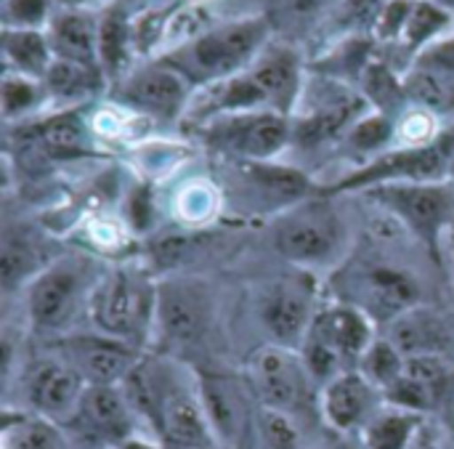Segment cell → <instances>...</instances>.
<instances>
[{"label": "cell", "instance_id": "46", "mask_svg": "<svg viewBox=\"0 0 454 449\" xmlns=\"http://www.w3.org/2000/svg\"><path fill=\"white\" fill-rule=\"evenodd\" d=\"M439 149H442V157H444V170H447V181L454 184V125L447 128L444 133H439L436 138Z\"/></svg>", "mask_w": 454, "mask_h": 449}, {"label": "cell", "instance_id": "45", "mask_svg": "<svg viewBox=\"0 0 454 449\" xmlns=\"http://www.w3.org/2000/svg\"><path fill=\"white\" fill-rule=\"evenodd\" d=\"M418 64H426V67H434V69H442V72L454 75V35L442 37L434 45H428L418 56Z\"/></svg>", "mask_w": 454, "mask_h": 449}, {"label": "cell", "instance_id": "25", "mask_svg": "<svg viewBox=\"0 0 454 449\" xmlns=\"http://www.w3.org/2000/svg\"><path fill=\"white\" fill-rule=\"evenodd\" d=\"M3 59L8 64V72L24 75L32 80H45L56 56H53L45 29L3 27Z\"/></svg>", "mask_w": 454, "mask_h": 449}, {"label": "cell", "instance_id": "23", "mask_svg": "<svg viewBox=\"0 0 454 449\" xmlns=\"http://www.w3.org/2000/svg\"><path fill=\"white\" fill-rule=\"evenodd\" d=\"M45 35L51 40L56 59L72 61L96 72L101 69V51H98L101 19H96L93 13L64 8L53 13L51 24L45 27Z\"/></svg>", "mask_w": 454, "mask_h": 449}, {"label": "cell", "instance_id": "32", "mask_svg": "<svg viewBox=\"0 0 454 449\" xmlns=\"http://www.w3.org/2000/svg\"><path fill=\"white\" fill-rule=\"evenodd\" d=\"M362 83V96L367 98V104L375 112H383L391 117V112L407 106V91H404V80H399L386 64L380 61H367V67L359 75Z\"/></svg>", "mask_w": 454, "mask_h": 449}, {"label": "cell", "instance_id": "2", "mask_svg": "<svg viewBox=\"0 0 454 449\" xmlns=\"http://www.w3.org/2000/svg\"><path fill=\"white\" fill-rule=\"evenodd\" d=\"M154 309L157 280L136 264H117L101 274L88 306V322L93 330L146 351L154 338Z\"/></svg>", "mask_w": 454, "mask_h": 449}, {"label": "cell", "instance_id": "6", "mask_svg": "<svg viewBox=\"0 0 454 449\" xmlns=\"http://www.w3.org/2000/svg\"><path fill=\"white\" fill-rule=\"evenodd\" d=\"M420 282L412 272L388 261H362L340 274V295L335 301L364 311L378 327H388L404 311L423 303Z\"/></svg>", "mask_w": 454, "mask_h": 449}, {"label": "cell", "instance_id": "43", "mask_svg": "<svg viewBox=\"0 0 454 449\" xmlns=\"http://www.w3.org/2000/svg\"><path fill=\"white\" fill-rule=\"evenodd\" d=\"M152 224H154L152 189L149 186H138L136 192H130V197L125 202V226L133 234H144L146 229H152Z\"/></svg>", "mask_w": 454, "mask_h": 449}, {"label": "cell", "instance_id": "35", "mask_svg": "<svg viewBox=\"0 0 454 449\" xmlns=\"http://www.w3.org/2000/svg\"><path fill=\"white\" fill-rule=\"evenodd\" d=\"M133 43V27L117 16V13H106L101 19V35H98V51H101V69L106 75H120L125 61H128V51Z\"/></svg>", "mask_w": 454, "mask_h": 449}, {"label": "cell", "instance_id": "31", "mask_svg": "<svg viewBox=\"0 0 454 449\" xmlns=\"http://www.w3.org/2000/svg\"><path fill=\"white\" fill-rule=\"evenodd\" d=\"M450 8L439 0H415L407 27L402 32V48H407L410 53H423L428 45H434L436 40H442V32L450 27Z\"/></svg>", "mask_w": 454, "mask_h": 449}, {"label": "cell", "instance_id": "40", "mask_svg": "<svg viewBox=\"0 0 454 449\" xmlns=\"http://www.w3.org/2000/svg\"><path fill=\"white\" fill-rule=\"evenodd\" d=\"M53 19V0H5L3 27L11 29H45Z\"/></svg>", "mask_w": 454, "mask_h": 449}, {"label": "cell", "instance_id": "13", "mask_svg": "<svg viewBox=\"0 0 454 449\" xmlns=\"http://www.w3.org/2000/svg\"><path fill=\"white\" fill-rule=\"evenodd\" d=\"M197 394L218 449H239L250 429H255V399L245 381H234L223 373L194 370Z\"/></svg>", "mask_w": 454, "mask_h": 449}, {"label": "cell", "instance_id": "44", "mask_svg": "<svg viewBox=\"0 0 454 449\" xmlns=\"http://www.w3.org/2000/svg\"><path fill=\"white\" fill-rule=\"evenodd\" d=\"M388 0H346L343 19L359 29H375V21Z\"/></svg>", "mask_w": 454, "mask_h": 449}, {"label": "cell", "instance_id": "3", "mask_svg": "<svg viewBox=\"0 0 454 449\" xmlns=\"http://www.w3.org/2000/svg\"><path fill=\"white\" fill-rule=\"evenodd\" d=\"M269 21L263 16H250L229 24H215L192 45L162 56L170 67L184 72L192 83H218L245 72L255 56L266 48Z\"/></svg>", "mask_w": 454, "mask_h": 449}, {"label": "cell", "instance_id": "34", "mask_svg": "<svg viewBox=\"0 0 454 449\" xmlns=\"http://www.w3.org/2000/svg\"><path fill=\"white\" fill-rule=\"evenodd\" d=\"M221 202H223L221 189L215 184L197 178L176 192L173 213H176V218H181L189 226H202L215 218V213L221 210Z\"/></svg>", "mask_w": 454, "mask_h": 449}, {"label": "cell", "instance_id": "49", "mask_svg": "<svg viewBox=\"0 0 454 449\" xmlns=\"http://www.w3.org/2000/svg\"><path fill=\"white\" fill-rule=\"evenodd\" d=\"M330 449H364V447H362L359 437H340V442H338V445H333Z\"/></svg>", "mask_w": 454, "mask_h": 449}, {"label": "cell", "instance_id": "11", "mask_svg": "<svg viewBox=\"0 0 454 449\" xmlns=\"http://www.w3.org/2000/svg\"><path fill=\"white\" fill-rule=\"evenodd\" d=\"M64 426L88 449H117L141 434V418L122 386H88Z\"/></svg>", "mask_w": 454, "mask_h": 449}, {"label": "cell", "instance_id": "41", "mask_svg": "<svg viewBox=\"0 0 454 449\" xmlns=\"http://www.w3.org/2000/svg\"><path fill=\"white\" fill-rule=\"evenodd\" d=\"M396 138L402 146H428L439 136H434V114L426 109H410L404 112L402 122L396 125Z\"/></svg>", "mask_w": 454, "mask_h": 449}, {"label": "cell", "instance_id": "33", "mask_svg": "<svg viewBox=\"0 0 454 449\" xmlns=\"http://www.w3.org/2000/svg\"><path fill=\"white\" fill-rule=\"evenodd\" d=\"M404 367H407V357L380 333L372 346L364 351V357L359 359V373L378 389V391H388L402 375H404Z\"/></svg>", "mask_w": 454, "mask_h": 449}, {"label": "cell", "instance_id": "28", "mask_svg": "<svg viewBox=\"0 0 454 449\" xmlns=\"http://www.w3.org/2000/svg\"><path fill=\"white\" fill-rule=\"evenodd\" d=\"M213 27H215L213 11L202 0H186L178 8H173V11L165 13L157 48L162 51V56H170V53L192 45L194 40H200Z\"/></svg>", "mask_w": 454, "mask_h": 449}, {"label": "cell", "instance_id": "48", "mask_svg": "<svg viewBox=\"0 0 454 449\" xmlns=\"http://www.w3.org/2000/svg\"><path fill=\"white\" fill-rule=\"evenodd\" d=\"M410 449H436L434 439H431V434H428V429H423V431L418 434V439L412 442V447Z\"/></svg>", "mask_w": 454, "mask_h": 449}, {"label": "cell", "instance_id": "53", "mask_svg": "<svg viewBox=\"0 0 454 449\" xmlns=\"http://www.w3.org/2000/svg\"><path fill=\"white\" fill-rule=\"evenodd\" d=\"M450 5H454V0H450Z\"/></svg>", "mask_w": 454, "mask_h": 449}, {"label": "cell", "instance_id": "37", "mask_svg": "<svg viewBox=\"0 0 454 449\" xmlns=\"http://www.w3.org/2000/svg\"><path fill=\"white\" fill-rule=\"evenodd\" d=\"M255 431L266 449H301L303 447V431L301 421L271 410V407H255Z\"/></svg>", "mask_w": 454, "mask_h": 449}, {"label": "cell", "instance_id": "36", "mask_svg": "<svg viewBox=\"0 0 454 449\" xmlns=\"http://www.w3.org/2000/svg\"><path fill=\"white\" fill-rule=\"evenodd\" d=\"M396 138V122L383 114V112H367L362 120H356L351 125V130L346 133V141L351 144V149L362 152V154H370L378 157L386 152V146Z\"/></svg>", "mask_w": 454, "mask_h": 449}, {"label": "cell", "instance_id": "12", "mask_svg": "<svg viewBox=\"0 0 454 449\" xmlns=\"http://www.w3.org/2000/svg\"><path fill=\"white\" fill-rule=\"evenodd\" d=\"M53 351L77 370L88 386H122L146 357L144 349L104 335L98 330H74L53 341Z\"/></svg>", "mask_w": 454, "mask_h": 449}, {"label": "cell", "instance_id": "51", "mask_svg": "<svg viewBox=\"0 0 454 449\" xmlns=\"http://www.w3.org/2000/svg\"><path fill=\"white\" fill-rule=\"evenodd\" d=\"M162 447L165 449H207V447H181V445H165V442H162Z\"/></svg>", "mask_w": 454, "mask_h": 449}, {"label": "cell", "instance_id": "21", "mask_svg": "<svg viewBox=\"0 0 454 449\" xmlns=\"http://www.w3.org/2000/svg\"><path fill=\"white\" fill-rule=\"evenodd\" d=\"M383 335L407 357H452L454 314L420 303L383 327Z\"/></svg>", "mask_w": 454, "mask_h": 449}, {"label": "cell", "instance_id": "17", "mask_svg": "<svg viewBox=\"0 0 454 449\" xmlns=\"http://www.w3.org/2000/svg\"><path fill=\"white\" fill-rule=\"evenodd\" d=\"M383 405V391L359 370L340 373L319 389V418L338 437H359Z\"/></svg>", "mask_w": 454, "mask_h": 449}, {"label": "cell", "instance_id": "14", "mask_svg": "<svg viewBox=\"0 0 454 449\" xmlns=\"http://www.w3.org/2000/svg\"><path fill=\"white\" fill-rule=\"evenodd\" d=\"M88 383L67 365L56 351L40 359H32L19 375L21 405L19 410L67 423L77 410Z\"/></svg>", "mask_w": 454, "mask_h": 449}, {"label": "cell", "instance_id": "4", "mask_svg": "<svg viewBox=\"0 0 454 449\" xmlns=\"http://www.w3.org/2000/svg\"><path fill=\"white\" fill-rule=\"evenodd\" d=\"M245 383L261 407L287 413L301 423L319 415V386L298 349L274 343L255 349L245 367Z\"/></svg>", "mask_w": 454, "mask_h": 449}, {"label": "cell", "instance_id": "24", "mask_svg": "<svg viewBox=\"0 0 454 449\" xmlns=\"http://www.w3.org/2000/svg\"><path fill=\"white\" fill-rule=\"evenodd\" d=\"M0 449H88L64 423L27 413L5 410Z\"/></svg>", "mask_w": 454, "mask_h": 449}, {"label": "cell", "instance_id": "39", "mask_svg": "<svg viewBox=\"0 0 454 449\" xmlns=\"http://www.w3.org/2000/svg\"><path fill=\"white\" fill-rule=\"evenodd\" d=\"M96 80H98L96 69L53 59L43 85H45V93H51L56 98H77V96H85L96 85Z\"/></svg>", "mask_w": 454, "mask_h": 449}, {"label": "cell", "instance_id": "1", "mask_svg": "<svg viewBox=\"0 0 454 449\" xmlns=\"http://www.w3.org/2000/svg\"><path fill=\"white\" fill-rule=\"evenodd\" d=\"M106 266L88 253L51 258V264L24 288V317L35 335L64 338L88 319L93 290Z\"/></svg>", "mask_w": 454, "mask_h": 449}, {"label": "cell", "instance_id": "5", "mask_svg": "<svg viewBox=\"0 0 454 449\" xmlns=\"http://www.w3.org/2000/svg\"><path fill=\"white\" fill-rule=\"evenodd\" d=\"M364 200L378 205L383 216L404 226L439 258L442 234L454 218V184L450 181H399L362 192Z\"/></svg>", "mask_w": 454, "mask_h": 449}, {"label": "cell", "instance_id": "47", "mask_svg": "<svg viewBox=\"0 0 454 449\" xmlns=\"http://www.w3.org/2000/svg\"><path fill=\"white\" fill-rule=\"evenodd\" d=\"M117 449H165V447H162V442H160L157 437H152V434H138V437L128 439L122 447H117Z\"/></svg>", "mask_w": 454, "mask_h": 449}, {"label": "cell", "instance_id": "19", "mask_svg": "<svg viewBox=\"0 0 454 449\" xmlns=\"http://www.w3.org/2000/svg\"><path fill=\"white\" fill-rule=\"evenodd\" d=\"M234 173L245 184V202L266 205L269 210H290L311 197H317V189L311 178L293 168L282 165L277 160H231Z\"/></svg>", "mask_w": 454, "mask_h": 449}, {"label": "cell", "instance_id": "50", "mask_svg": "<svg viewBox=\"0 0 454 449\" xmlns=\"http://www.w3.org/2000/svg\"><path fill=\"white\" fill-rule=\"evenodd\" d=\"M64 8H74V11H85V3L88 0H59Z\"/></svg>", "mask_w": 454, "mask_h": 449}, {"label": "cell", "instance_id": "10", "mask_svg": "<svg viewBox=\"0 0 454 449\" xmlns=\"http://www.w3.org/2000/svg\"><path fill=\"white\" fill-rule=\"evenodd\" d=\"M213 322V298L202 280H157L154 338L168 346H194Z\"/></svg>", "mask_w": 454, "mask_h": 449}, {"label": "cell", "instance_id": "29", "mask_svg": "<svg viewBox=\"0 0 454 449\" xmlns=\"http://www.w3.org/2000/svg\"><path fill=\"white\" fill-rule=\"evenodd\" d=\"M402 80L412 106L426 109L431 114L454 112V75L426 64H415Z\"/></svg>", "mask_w": 454, "mask_h": 449}, {"label": "cell", "instance_id": "30", "mask_svg": "<svg viewBox=\"0 0 454 449\" xmlns=\"http://www.w3.org/2000/svg\"><path fill=\"white\" fill-rule=\"evenodd\" d=\"M35 136H37V146L48 157H59V160L85 154L88 146V128L82 117L72 109L51 114L43 122H37Z\"/></svg>", "mask_w": 454, "mask_h": 449}, {"label": "cell", "instance_id": "22", "mask_svg": "<svg viewBox=\"0 0 454 449\" xmlns=\"http://www.w3.org/2000/svg\"><path fill=\"white\" fill-rule=\"evenodd\" d=\"M247 75L258 85L269 109L293 117V112L298 109V101L303 96L301 59L293 48H287V45L263 48L255 56V61L247 67Z\"/></svg>", "mask_w": 454, "mask_h": 449}, {"label": "cell", "instance_id": "52", "mask_svg": "<svg viewBox=\"0 0 454 449\" xmlns=\"http://www.w3.org/2000/svg\"><path fill=\"white\" fill-rule=\"evenodd\" d=\"M439 3H444V5H450V0H439Z\"/></svg>", "mask_w": 454, "mask_h": 449}, {"label": "cell", "instance_id": "16", "mask_svg": "<svg viewBox=\"0 0 454 449\" xmlns=\"http://www.w3.org/2000/svg\"><path fill=\"white\" fill-rule=\"evenodd\" d=\"M367 106L370 104L362 91H351L338 80H327L317 98L293 117V141L303 149H314L338 136H346L351 125L367 114Z\"/></svg>", "mask_w": 454, "mask_h": 449}, {"label": "cell", "instance_id": "27", "mask_svg": "<svg viewBox=\"0 0 454 449\" xmlns=\"http://www.w3.org/2000/svg\"><path fill=\"white\" fill-rule=\"evenodd\" d=\"M51 261L37 258V245L24 229H5L0 245V282L3 290H24Z\"/></svg>", "mask_w": 454, "mask_h": 449}, {"label": "cell", "instance_id": "15", "mask_svg": "<svg viewBox=\"0 0 454 449\" xmlns=\"http://www.w3.org/2000/svg\"><path fill=\"white\" fill-rule=\"evenodd\" d=\"M322 301L306 280L271 282L258 298V319L274 346L301 349Z\"/></svg>", "mask_w": 454, "mask_h": 449}, {"label": "cell", "instance_id": "38", "mask_svg": "<svg viewBox=\"0 0 454 449\" xmlns=\"http://www.w3.org/2000/svg\"><path fill=\"white\" fill-rule=\"evenodd\" d=\"M45 98V85L43 80H32L16 72H5L3 85H0V109L5 120L24 117L27 112L37 109Z\"/></svg>", "mask_w": 454, "mask_h": 449}, {"label": "cell", "instance_id": "26", "mask_svg": "<svg viewBox=\"0 0 454 449\" xmlns=\"http://www.w3.org/2000/svg\"><path fill=\"white\" fill-rule=\"evenodd\" d=\"M426 429V418L383 405L378 415L362 429L359 442L364 449H410Z\"/></svg>", "mask_w": 454, "mask_h": 449}, {"label": "cell", "instance_id": "7", "mask_svg": "<svg viewBox=\"0 0 454 449\" xmlns=\"http://www.w3.org/2000/svg\"><path fill=\"white\" fill-rule=\"evenodd\" d=\"M327 202L330 197H311L282 213L274 226V248L285 261L311 269L340 253L343 221Z\"/></svg>", "mask_w": 454, "mask_h": 449}, {"label": "cell", "instance_id": "20", "mask_svg": "<svg viewBox=\"0 0 454 449\" xmlns=\"http://www.w3.org/2000/svg\"><path fill=\"white\" fill-rule=\"evenodd\" d=\"M189 96L192 80L168 61L133 72L120 91L122 104L157 120H176L189 106Z\"/></svg>", "mask_w": 454, "mask_h": 449}, {"label": "cell", "instance_id": "42", "mask_svg": "<svg viewBox=\"0 0 454 449\" xmlns=\"http://www.w3.org/2000/svg\"><path fill=\"white\" fill-rule=\"evenodd\" d=\"M412 3L415 0H388L375 21V37L383 40V43H399L402 40V32L407 27V19H410V11H412Z\"/></svg>", "mask_w": 454, "mask_h": 449}, {"label": "cell", "instance_id": "8", "mask_svg": "<svg viewBox=\"0 0 454 449\" xmlns=\"http://www.w3.org/2000/svg\"><path fill=\"white\" fill-rule=\"evenodd\" d=\"M205 138L229 160H277L293 141V117L274 109L221 114L205 122Z\"/></svg>", "mask_w": 454, "mask_h": 449}, {"label": "cell", "instance_id": "9", "mask_svg": "<svg viewBox=\"0 0 454 449\" xmlns=\"http://www.w3.org/2000/svg\"><path fill=\"white\" fill-rule=\"evenodd\" d=\"M399 181H447L444 157L439 144L428 146H396L383 154L367 160L362 168L338 178L335 184L319 186L317 197H340V194H362L372 186L399 184Z\"/></svg>", "mask_w": 454, "mask_h": 449}, {"label": "cell", "instance_id": "18", "mask_svg": "<svg viewBox=\"0 0 454 449\" xmlns=\"http://www.w3.org/2000/svg\"><path fill=\"white\" fill-rule=\"evenodd\" d=\"M378 335V325L364 311L343 301H330L317 311L306 341L327 349L346 370H356Z\"/></svg>", "mask_w": 454, "mask_h": 449}]
</instances>
